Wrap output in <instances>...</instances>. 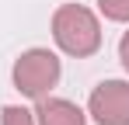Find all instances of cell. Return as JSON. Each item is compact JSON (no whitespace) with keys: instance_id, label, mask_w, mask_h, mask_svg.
Masks as SVG:
<instances>
[{"instance_id":"5","label":"cell","mask_w":129,"mask_h":125,"mask_svg":"<svg viewBox=\"0 0 129 125\" xmlns=\"http://www.w3.org/2000/svg\"><path fill=\"white\" fill-rule=\"evenodd\" d=\"M0 125H35V111H28L21 104H4Z\"/></svg>"},{"instance_id":"7","label":"cell","mask_w":129,"mask_h":125,"mask_svg":"<svg viewBox=\"0 0 129 125\" xmlns=\"http://www.w3.org/2000/svg\"><path fill=\"white\" fill-rule=\"evenodd\" d=\"M119 59H122V70L129 73V31L119 38Z\"/></svg>"},{"instance_id":"6","label":"cell","mask_w":129,"mask_h":125,"mask_svg":"<svg viewBox=\"0 0 129 125\" xmlns=\"http://www.w3.org/2000/svg\"><path fill=\"white\" fill-rule=\"evenodd\" d=\"M98 11H101L108 21L129 24V0H98Z\"/></svg>"},{"instance_id":"3","label":"cell","mask_w":129,"mask_h":125,"mask_svg":"<svg viewBox=\"0 0 129 125\" xmlns=\"http://www.w3.org/2000/svg\"><path fill=\"white\" fill-rule=\"evenodd\" d=\"M87 115L98 125H129V80H101L87 97Z\"/></svg>"},{"instance_id":"4","label":"cell","mask_w":129,"mask_h":125,"mask_svg":"<svg viewBox=\"0 0 129 125\" xmlns=\"http://www.w3.org/2000/svg\"><path fill=\"white\" fill-rule=\"evenodd\" d=\"M35 125H87V111L66 97L45 94L35 104Z\"/></svg>"},{"instance_id":"2","label":"cell","mask_w":129,"mask_h":125,"mask_svg":"<svg viewBox=\"0 0 129 125\" xmlns=\"http://www.w3.org/2000/svg\"><path fill=\"white\" fill-rule=\"evenodd\" d=\"M59 73H63V66H59V56L52 49H24L14 59L11 80H14V90L21 97L39 101L59 83Z\"/></svg>"},{"instance_id":"1","label":"cell","mask_w":129,"mask_h":125,"mask_svg":"<svg viewBox=\"0 0 129 125\" xmlns=\"http://www.w3.org/2000/svg\"><path fill=\"white\" fill-rule=\"evenodd\" d=\"M52 42L73 59H87L101 49V21L84 4H63L52 14Z\"/></svg>"}]
</instances>
